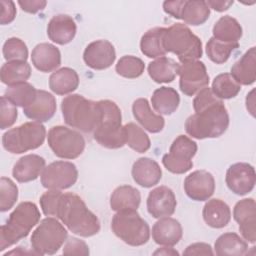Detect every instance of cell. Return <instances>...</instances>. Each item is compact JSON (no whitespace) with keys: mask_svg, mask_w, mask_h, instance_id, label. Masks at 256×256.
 <instances>
[{"mask_svg":"<svg viewBox=\"0 0 256 256\" xmlns=\"http://www.w3.org/2000/svg\"><path fill=\"white\" fill-rule=\"evenodd\" d=\"M54 217L58 218L72 233L82 237L96 235L100 230L98 217L88 209L79 195L72 192L60 193Z\"/></svg>","mask_w":256,"mask_h":256,"instance_id":"obj_1","label":"cell"},{"mask_svg":"<svg viewBox=\"0 0 256 256\" xmlns=\"http://www.w3.org/2000/svg\"><path fill=\"white\" fill-rule=\"evenodd\" d=\"M229 126V115L222 100L195 112L185 121V130L195 139L217 138Z\"/></svg>","mask_w":256,"mask_h":256,"instance_id":"obj_2","label":"cell"},{"mask_svg":"<svg viewBox=\"0 0 256 256\" xmlns=\"http://www.w3.org/2000/svg\"><path fill=\"white\" fill-rule=\"evenodd\" d=\"M100 118L93 131L94 139L108 149H118L126 144L125 128L122 126L121 110L111 100H99Z\"/></svg>","mask_w":256,"mask_h":256,"instance_id":"obj_3","label":"cell"},{"mask_svg":"<svg viewBox=\"0 0 256 256\" xmlns=\"http://www.w3.org/2000/svg\"><path fill=\"white\" fill-rule=\"evenodd\" d=\"M39 220L40 211L35 203L30 201L19 203L9 215L7 222L0 228V251L25 238Z\"/></svg>","mask_w":256,"mask_h":256,"instance_id":"obj_4","label":"cell"},{"mask_svg":"<svg viewBox=\"0 0 256 256\" xmlns=\"http://www.w3.org/2000/svg\"><path fill=\"white\" fill-rule=\"evenodd\" d=\"M61 111L67 125L82 132H93L96 128L100 109L98 101H92L80 94H71L61 101Z\"/></svg>","mask_w":256,"mask_h":256,"instance_id":"obj_5","label":"cell"},{"mask_svg":"<svg viewBox=\"0 0 256 256\" xmlns=\"http://www.w3.org/2000/svg\"><path fill=\"white\" fill-rule=\"evenodd\" d=\"M162 44L164 50L175 54L181 63L195 61L203 54L200 38L183 23H175L166 28Z\"/></svg>","mask_w":256,"mask_h":256,"instance_id":"obj_6","label":"cell"},{"mask_svg":"<svg viewBox=\"0 0 256 256\" xmlns=\"http://www.w3.org/2000/svg\"><path fill=\"white\" fill-rule=\"evenodd\" d=\"M112 232L130 246H141L150 238L148 223L139 215L137 210L118 211L111 221Z\"/></svg>","mask_w":256,"mask_h":256,"instance_id":"obj_7","label":"cell"},{"mask_svg":"<svg viewBox=\"0 0 256 256\" xmlns=\"http://www.w3.org/2000/svg\"><path fill=\"white\" fill-rule=\"evenodd\" d=\"M46 137V128L40 122H26L6 131L2 136L4 149L12 154H21L40 147Z\"/></svg>","mask_w":256,"mask_h":256,"instance_id":"obj_8","label":"cell"},{"mask_svg":"<svg viewBox=\"0 0 256 256\" xmlns=\"http://www.w3.org/2000/svg\"><path fill=\"white\" fill-rule=\"evenodd\" d=\"M67 237V230L57 219L46 217L33 231L31 246L38 255H52L58 252Z\"/></svg>","mask_w":256,"mask_h":256,"instance_id":"obj_9","label":"cell"},{"mask_svg":"<svg viewBox=\"0 0 256 256\" xmlns=\"http://www.w3.org/2000/svg\"><path fill=\"white\" fill-rule=\"evenodd\" d=\"M48 145L53 153L63 159H75L85 149L84 137L77 131L65 126H53L47 135Z\"/></svg>","mask_w":256,"mask_h":256,"instance_id":"obj_10","label":"cell"},{"mask_svg":"<svg viewBox=\"0 0 256 256\" xmlns=\"http://www.w3.org/2000/svg\"><path fill=\"white\" fill-rule=\"evenodd\" d=\"M197 143L185 135H179L172 142L169 153L162 158L164 167L171 173L184 174L193 167L192 158L197 152Z\"/></svg>","mask_w":256,"mask_h":256,"instance_id":"obj_11","label":"cell"},{"mask_svg":"<svg viewBox=\"0 0 256 256\" xmlns=\"http://www.w3.org/2000/svg\"><path fill=\"white\" fill-rule=\"evenodd\" d=\"M78 179V170L72 162L55 161L44 168L41 184L48 190H64L73 186Z\"/></svg>","mask_w":256,"mask_h":256,"instance_id":"obj_12","label":"cell"},{"mask_svg":"<svg viewBox=\"0 0 256 256\" xmlns=\"http://www.w3.org/2000/svg\"><path fill=\"white\" fill-rule=\"evenodd\" d=\"M178 75L180 77V90L187 96L195 95L209 84V75L206 66L199 60L186 62L180 65Z\"/></svg>","mask_w":256,"mask_h":256,"instance_id":"obj_13","label":"cell"},{"mask_svg":"<svg viewBox=\"0 0 256 256\" xmlns=\"http://www.w3.org/2000/svg\"><path fill=\"white\" fill-rule=\"evenodd\" d=\"M225 181L227 187L236 195L243 196L251 192L256 183L254 167L245 162L232 164L226 172Z\"/></svg>","mask_w":256,"mask_h":256,"instance_id":"obj_14","label":"cell"},{"mask_svg":"<svg viewBox=\"0 0 256 256\" xmlns=\"http://www.w3.org/2000/svg\"><path fill=\"white\" fill-rule=\"evenodd\" d=\"M116 59L113 44L108 40H96L87 45L83 53L85 64L94 70L109 68Z\"/></svg>","mask_w":256,"mask_h":256,"instance_id":"obj_15","label":"cell"},{"mask_svg":"<svg viewBox=\"0 0 256 256\" xmlns=\"http://www.w3.org/2000/svg\"><path fill=\"white\" fill-rule=\"evenodd\" d=\"M184 191L194 201H206L215 191L213 175L206 170H196L184 180Z\"/></svg>","mask_w":256,"mask_h":256,"instance_id":"obj_16","label":"cell"},{"mask_svg":"<svg viewBox=\"0 0 256 256\" xmlns=\"http://www.w3.org/2000/svg\"><path fill=\"white\" fill-rule=\"evenodd\" d=\"M234 220L239 224V231L245 240L254 244L256 241V204L253 198L238 201L233 209Z\"/></svg>","mask_w":256,"mask_h":256,"instance_id":"obj_17","label":"cell"},{"mask_svg":"<svg viewBox=\"0 0 256 256\" xmlns=\"http://www.w3.org/2000/svg\"><path fill=\"white\" fill-rule=\"evenodd\" d=\"M147 210L153 218H162L174 214L177 200L173 190L167 186H159L150 191L147 197Z\"/></svg>","mask_w":256,"mask_h":256,"instance_id":"obj_18","label":"cell"},{"mask_svg":"<svg viewBox=\"0 0 256 256\" xmlns=\"http://www.w3.org/2000/svg\"><path fill=\"white\" fill-rule=\"evenodd\" d=\"M77 31L74 19L67 14H58L53 16L47 25V35L49 39L59 45L70 43Z\"/></svg>","mask_w":256,"mask_h":256,"instance_id":"obj_19","label":"cell"},{"mask_svg":"<svg viewBox=\"0 0 256 256\" xmlns=\"http://www.w3.org/2000/svg\"><path fill=\"white\" fill-rule=\"evenodd\" d=\"M56 99L53 94L45 90H37L35 100L23 108V112L29 119L36 122H46L50 120L56 112Z\"/></svg>","mask_w":256,"mask_h":256,"instance_id":"obj_20","label":"cell"},{"mask_svg":"<svg viewBox=\"0 0 256 256\" xmlns=\"http://www.w3.org/2000/svg\"><path fill=\"white\" fill-rule=\"evenodd\" d=\"M183 229L180 222L172 217L159 218L152 227V238L155 243L164 246H174L181 240Z\"/></svg>","mask_w":256,"mask_h":256,"instance_id":"obj_21","label":"cell"},{"mask_svg":"<svg viewBox=\"0 0 256 256\" xmlns=\"http://www.w3.org/2000/svg\"><path fill=\"white\" fill-rule=\"evenodd\" d=\"M131 174L136 184L144 188H150L159 183L162 177V170L155 160L141 157L133 163Z\"/></svg>","mask_w":256,"mask_h":256,"instance_id":"obj_22","label":"cell"},{"mask_svg":"<svg viewBox=\"0 0 256 256\" xmlns=\"http://www.w3.org/2000/svg\"><path fill=\"white\" fill-rule=\"evenodd\" d=\"M31 61L37 70L51 72L61 65V53L51 43H39L32 50Z\"/></svg>","mask_w":256,"mask_h":256,"instance_id":"obj_23","label":"cell"},{"mask_svg":"<svg viewBox=\"0 0 256 256\" xmlns=\"http://www.w3.org/2000/svg\"><path fill=\"white\" fill-rule=\"evenodd\" d=\"M45 168V159L37 154L21 157L13 166L12 175L19 183L34 181Z\"/></svg>","mask_w":256,"mask_h":256,"instance_id":"obj_24","label":"cell"},{"mask_svg":"<svg viewBox=\"0 0 256 256\" xmlns=\"http://www.w3.org/2000/svg\"><path fill=\"white\" fill-rule=\"evenodd\" d=\"M132 112L134 118L141 124V126L151 133H159L163 130L165 119L155 114L146 98H138L133 102Z\"/></svg>","mask_w":256,"mask_h":256,"instance_id":"obj_25","label":"cell"},{"mask_svg":"<svg viewBox=\"0 0 256 256\" xmlns=\"http://www.w3.org/2000/svg\"><path fill=\"white\" fill-rule=\"evenodd\" d=\"M256 49L251 47L231 67V76L240 85H251L256 79Z\"/></svg>","mask_w":256,"mask_h":256,"instance_id":"obj_26","label":"cell"},{"mask_svg":"<svg viewBox=\"0 0 256 256\" xmlns=\"http://www.w3.org/2000/svg\"><path fill=\"white\" fill-rule=\"evenodd\" d=\"M205 223L212 228H223L228 225L231 220V210L226 202L221 199L208 200L202 211Z\"/></svg>","mask_w":256,"mask_h":256,"instance_id":"obj_27","label":"cell"},{"mask_svg":"<svg viewBox=\"0 0 256 256\" xmlns=\"http://www.w3.org/2000/svg\"><path fill=\"white\" fill-rule=\"evenodd\" d=\"M140 202V191L130 185H121L115 188L110 196V207L116 212L137 210Z\"/></svg>","mask_w":256,"mask_h":256,"instance_id":"obj_28","label":"cell"},{"mask_svg":"<svg viewBox=\"0 0 256 256\" xmlns=\"http://www.w3.org/2000/svg\"><path fill=\"white\" fill-rule=\"evenodd\" d=\"M79 86L77 72L69 67H62L49 77V88L57 95H66L75 91Z\"/></svg>","mask_w":256,"mask_h":256,"instance_id":"obj_29","label":"cell"},{"mask_svg":"<svg viewBox=\"0 0 256 256\" xmlns=\"http://www.w3.org/2000/svg\"><path fill=\"white\" fill-rule=\"evenodd\" d=\"M151 103L159 115H171L179 107L180 96L174 88L162 86L153 92Z\"/></svg>","mask_w":256,"mask_h":256,"instance_id":"obj_30","label":"cell"},{"mask_svg":"<svg viewBox=\"0 0 256 256\" xmlns=\"http://www.w3.org/2000/svg\"><path fill=\"white\" fill-rule=\"evenodd\" d=\"M247 242L234 232L220 235L214 244V254L219 256H240L247 254Z\"/></svg>","mask_w":256,"mask_h":256,"instance_id":"obj_31","label":"cell"},{"mask_svg":"<svg viewBox=\"0 0 256 256\" xmlns=\"http://www.w3.org/2000/svg\"><path fill=\"white\" fill-rule=\"evenodd\" d=\"M180 65L168 57H159L148 65V74L156 83H170L178 75Z\"/></svg>","mask_w":256,"mask_h":256,"instance_id":"obj_32","label":"cell"},{"mask_svg":"<svg viewBox=\"0 0 256 256\" xmlns=\"http://www.w3.org/2000/svg\"><path fill=\"white\" fill-rule=\"evenodd\" d=\"M31 76V66L27 61H9L2 65L0 78L3 84L13 86L26 82Z\"/></svg>","mask_w":256,"mask_h":256,"instance_id":"obj_33","label":"cell"},{"mask_svg":"<svg viewBox=\"0 0 256 256\" xmlns=\"http://www.w3.org/2000/svg\"><path fill=\"white\" fill-rule=\"evenodd\" d=\"M213 37L217 40L233 43L238 42L243 34V29L239 22L232 16L225 15L218 19L212 29Z\"/></svg>","mask_w":256,"mask_h":256,"instance_id":"obj_34","label":"cell"},{"mask_svg":"<svg viewBox=\"0 0 256 256\" xmlns=\"http://www.w3.org/2000/svg\"><path fill=\"white\" fill-rule=\"evenodd\" d=\"M210 16V8L203 0H184L180 19L192 26L205 23Z\"/></svg>","mask_w":256,"mask_h":256,"instance_id":"obj_35","label":"cell"},{"mask_svg":"<svg viewBox=\"0 0 256 256\" xmlns=\"http://www.w3.org/2000/svg\"><path fill=\"white\" fill-rule=\"evenodd\" d=\"M165 27H154L145 32L140 40L141 52L148 58H159L166 55L162 39Z\"/></svg>","mask_w":256,"mask_h":256,"instance_id":"obj_36","label":"cell"},{"mask_svg":"<svg viewBox=\"0 0 256 256\" xmlns=\"http://www.w3.org/2000/svg\"><path fill=\"white\" fill-rule=\"evenodd\" d=\"M37 89L28 82H23L13 86H8L4 96L15 106L26 107L30 105L36 98Z\"/></svg>","mask_w":256,"mask_h":256,"instance_id":"obj_37","label":"cell"},{"mask_svg":"<svg viewBox=\"0 0 256 256\" xmlns=\"http://www.w3.org/2000/svg\"><path fill=\"white\" fill-rule=\"evenodd\" d=\"M212 92L219 99H231L238 95L241 85L238 84L230 73H222L217 75L211 87Z\"/></svg>","mask_w":256,"mask_h":256,"instance_id":"obj_38","label":"cell"},{"mask_svg":"<svg viewBox=\"0 0 256 256\" xmlns=\"http://www.w3.org/2000/svg\"><path fill=\"white\" fill-rule=\"evenodd\" d=\"M239 47L238 42H233V43H228V42H223L220 40L215 39L214 37H211L207 44H206V54L208 58L216 63V64H223L225 63L231 53L236 50Z\"/></svg>","mask_w":256,"mask_h":256,"instance_id":"obj_39","label":"cell"},{"mask_svg":"<svg viewBox=\"0 0 256 256\" xmlns=\"http://www.w3.org/2000/svg\"><path fill=\"white\" fill-rule=\"evenodd\" d=\"M126 133V144L138 153L146 152L150 146V138L146 132L133 122L124 125Z\"/></svg>","mask_w":256,"mask_h":256,"instance_id":"obj_40","label":"cell"},{"mask_svg":"<svg viewBox=\"0 0 256 256\" xmlns=\"http://www.w3.org/2000/svg\"><path fill=\"white\" fill-rule=\"evenodd\" d=\"M144 62L140 58L133 55H125L121 57L115 66L117 74L128 79L141 76L144 72Z\"/></svg>","mask_w":256,"mask_h":256,"instance_id":"obj_41","label":"cell"},{"mask_svg":"<svg viewBox=\"0 0 256 256\" xmlns=\"http://www.w3.org/2000/svg\"><path fill=\"white\" fill-rule=\"evenodd\" d=\"M4 58L9 61H26L28 58V48L23 40L17 37L8 38L2 48Z\"/></svg>","mask_w":256,"mask_h":256,"instance_id":"obj_42","label":"cell"},{"mask_svg":"<svg viewBox=\"0 0 256 256\" xmlns=\"http://www.w3.org/2000/svg\"><path fill=\"white\" fill-rule=\"evenodd\" d=\"M18 199L17 185L7 177L0 179V210L5 212L10 210Z\"/></svg>","mask_w":256,"mask_h":256,"instance_id":"obj_43","label":"cell"},{"mask_svg":"<svg viewBox=\"0 0 256 256\" xmlns=\"http://www.w3.org/2000/svg\"><path fill=\"white\" fill-rule=\"evenodd\" d=\"M0 107V128L4 130L11 127L16 122L18 111L16 106L12 102H10L4 95L1 96Z\"/></svg>","mask_w":256,"mask_h":256,"instance_id":"obj_44","label":"cell"},{"mask_svg":"<svg viewBox=\"0 0 256 256\" xmlns=\"http://www.w3.org/2000/svg\"><path fill=\"white\" fill-rule=\"evenodd\" d=\"M62 253L64 255H89V247L83 240L70 237L66 240Z\"/></svg>","mask_w":256,"mask_h":256,"instance_id":"obj_45","label":"cell"},{"mask_svg":"<svg viewBox=\"0 0 256 256\" xmlns=\"http://www.w3.org/2000/svg\"><path fill=\"white\" fill-rule=\"evenodd\" d=\"M2 6V13H1V24L6 25L11 23L16 16V8L13 1H6L2 0L1 2Z\"/></svg>","mask_w":256,"mask_h":256,"instance_id":"obj_46","label":"cell"},{"mask_svg":"<svg viewBox=\"0 0 256 256\" xmlns=\"http://www.w3.org/2000/svg\"><path fill=\"white\" fill-rule=\"evenodd\" d=\"M212 247L203 242H197L189 245L183 252V255H213Z\"/></svg>","mask_w":256,"mask_h":256,"instance_id":"obj_47","label":"cell"},{"mask_svg":"<svg viewBox=\"0 0 256 256\" xmlns=\"http://www.w3.org/2000/svg\"><path fill=\"white\" fill-rule=\"evenodd\" d=\"M18 4L23 11L35 14L43 10L47 5V2L44 0H19Z\"/></svg>","mask_w":256,"mask_h":256,"instance_id":"obj_48","label":"cell"},{"mask_svg":"<svg viewBox=\"0 0 256 256\" xmlns=\"http://www.w3.org/2000/svg\"><path fill=\"white\" fill-rule=\"evenodd\" d=\"M183 3H184V0L165 1V2H163V10L165 13L169 14L173 18L180 19Z\"/></svg>","mask_w":256,"mask_h":256,"instance_id":"obj_49","label":"cell"},{"mask_svg":"<svg viewBox=\"0 0 256 256\" xmlns=\"http://www.w3.org/2000/svg\"><path fill=\"white\" fill-rule=\"evenodd\" d=\"M209 8L214 9L215 11L218 12H223L228 10L234 3L233 0H229V1H224V0H208L206 1Z\"/></svg>","mask_w":256,"mask_h":256,"instance_id":"obj_50","label":"cell"},{"mask_svg":"<svg viewBox=\"0 0 256 256\" xmlns=\"http://www.w3.org/2000/svg\"><path fill=\"white\" fill-rule=\"evenodd\" d=\"M254 89L249 93L247 94V97H246V108L247 110L249 111V113L254 116Z\"/></svg>","mask_w":256,"mask_h":256,"instance_id":"obj_51","label":"cell"},{"mask_svg":"<svg viewBox=\"0 0 256 256\" xmlns=\"http://www.w3.org/2000/svg\"><path fill=\"white\" fill-rule=\"evenodd\" d=\"M153 255H173V256H178L179 253L178 251L174 250L173 248H170V247H162V248H159L157 249Z\"/></svg>","mask_w":256,"mask_h":256,"instance_id":"obj_52","label":"cell"},{"mask_svg":"<svg viewBox=\"0 0 256 256\" xmlns=\"http://www.w3.org/2000/svg\"><path fill=\"white\" fill-rule=\"evenodd\" d=\"M12 254H16V255H23V254H34V255H38V254H37L33 249L29 251V250H26V249H24V250H23V247H17L16 249L11 250V251H9V252L5 253V254H4V256L12 255Z\"/></svg>","mask_w":256,"mask_h":256,"instance_id":"obj_53","label":"cell"}]
</instances>
